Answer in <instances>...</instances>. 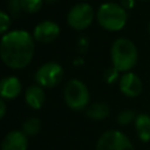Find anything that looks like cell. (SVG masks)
Returning <instances> with one entry per match:
<instances>
[{
	"label": "cell",
	"mask_w": 150,
	"mask_h": 150,
	"mask_svg": "<svg viewBox=\"0 0 150 150\" xmlns=\"http://www.w3.org/2000/svg\"><path fill=\"white\" fill-rule=\"evenodd\" d=\"M0 53L4 63L9 68H23L33 57L34 40L28 32L22 29L8 32L1 39Z\"/></svg>",
	"instance_id": "obj_1"
},
{
	"label": "cell",
	"mask_w": 150,
	"mask_h": 150,
	"mask_svg": "<svg viewBox=\"0 0 150 150\" xmlns=\"http://www.w3.org/2000/svg\"><path fill=\"white\" fill-rule=\"evenodd\" d=\"M137 49L132 41L125 38L117 39L111 46L112 67L118 71L130 70L137 62Z\"/></svg>",
	"instance_id": "obj_2"
},
{
	"label": "cell",
	"mask_w": 150,
	"mask_h": 150,
	"mask_svg": "<svg viewBox=\"0 0 150 150\" xmlns=\"http://www.w3.org/2000/svg\"><path fill=\"white\" fill-rule=\"evenodd\" d=\"M128 20V14L125 9L112 2L102 4L97 11L98 23L108 30H120L122 29Z\"/></svg>",
	"instance_id": "obj_3"
},
{
	"label": "cell",
	"mask_w": 150,
	"mask_h": 150,
	"mask_svg": "<svg viewBox=\"0 0 150 150\" xmlns=\"http://www.w3.org/2000/svg\"><path fill=\"white\" fill-rule=\"evenodd\" d=\"M63 96L66 104L74 110L83 109L89 102V91L87 86L82 81L75 79L67 82Z\"/></svg>",
	"instance_id": "obj_4"
},
{
	"label": "cell",
	"mask_w": 150,
	"mask_h": 150,
	"mask_svg": "<svg viewBox=\"0 0 150 150\" xmlns=\"http://www.w3.org/2000/svg\"><path fill=\"white\" fill-rule=\"evenodd\" d=\"M96 150H134V146L123 132L118 130H108L100 136Z\"/></svg>",
	"instance_id": "obj_5"
},
{
	"label": "cell",
	"mask_w": 150,
	"mask_h": 150,
	"mask_svg": "<svg viewBox=\"0 0 150 150\" xmlns=\"http://www.w3.org/2000/svg\"><path fill=\"white\" fill-rule=\"evenodd\" d=\"M94 19V9L90 5L86 2H80L71 7L67 15V21L69 26L74 29L82 30L87 28Z\"/></svg>",
	"instance_id": "obj_6"
},
{
	"label": "cell",
	"mask_w": 150,
	"mask_h": 150,
	"mask_svg": "<svg viewBox=\"0 0 150 150\" xmlns=\"http://www.w3.org/2000/svg\"><path fill=\"white\" fill-rule=\"evenodd\" d=\"M62 76H63V69L59 63L47 62L38 69L35 74V80L41 87L52 88L60 83Z\"/></svg>",
	"instance_id": "obj_7"
},
{
	"label": "cell",
	"mask_w": 150,
	"mask_h": 150,
	"mask_svg": "<svg viewBox=\"0 0 150 150\" xmlns=\"http://www.w3.org/2000/svg\"><path fill=\"white\" fill-rule=\"evenodd\" d=\"M60 34V27L53 21H43L40 22L35 28L33 36L39 42H52Z\"/></svg>",
	"instance_id": "obj_8"
},
{
	"label": "cell",
	"mask_w": 150,
	"mask_h": 150,
	"mask_svg": "<svg viewBox=\"0 0 150 150\" xmlns=\"http://www.w3.org/2000/svg\"><path fill=\"white\" fill-rule=\"evenodd\" d=\"M121 91L129 97H136L142 91V82L134 73H125L120 80Z\"/></svg>",
	"instance_id": "obj_9"
},
{
	"label": "cell",
	"mask_w": 150,
	"mask_h": 150,
	"mask_svg": "<svg viewBox=\"0 0 150 150\" xmlns=\"http://www.w3.org/2000/svg\"><path fill=\"white\" fill-rule=\"evenodd\" d=\"M27 136L22 131L13 130L4 137L1 150H27Z\"/></svg>",
	"instance_id": "obj_10"
},
{
	"label": "cell",
	"mask_w": 150,
	"mask_h": 150,
	"mask_svg": "<svg viewBox=\"0 0 150 150\" xmlns=\"http://www.w3.org/2000/svg\"><path fill=\"white\" fill-rule=\"evenodd\" d=\"M21 91V83L15 76H7L0 83V94L2 98H15Z\"/></svg>",
	"instance_id": "obj_11"
},
{
	"label": "cell",
	"mask_w": 150,
	"mask_h": 150,
	"mask_svg": "<svg viewBox=\"0 0 150 150\" xmlns=\"http://www.w3.org/2000/svg\"><path fill=\"white\" fill-rule=\"evenodd\" d=\"M25 98L30 108L40 109L45 101V91L41 88V86H30L26 90Z\"/></svg>",
	"instance_id": "obj_12"
},
{
	"label": "cell",
	"mask_w": 150,
	"mask_h": 150,
	"mask_svg": "<svg viewBox=\"0 0 150 150\" xmlns=\"http://www.w3.org/2000/svg\"><path fill=\"white\" fill-rule=\"evenodd\" d=\"M135 125L138 137L143 142L150 141V116L146 114H139L135 118Z\"/></svg>",
	"instance_id": "obj_13"
},
{
	"label": "cell",
	"mask_w": 150,
	"mask_h": 150,
	"mask_svg": "<svg viewBox=\"0 0 150 150\" xmlns=\"http://www.w3.org/2000/svg\"><path fill=\"white\" fill-rule=\"evenodd\" d=\"M109 115V107L105 103H94L87 109V116L91 120H103Z\"/></svg>",
	"instance_id": "obj_14"
},
{
	"label": "cell",
	"mask_w": 150,
	"mask_h": 150,
	"mask_svg": "<svg viewBox=\"0 0 150 150\" xmlns=\"http://www.w3.org/2000/svg\"><path fill=\"white\" fill-rule=\"evenodd\" d=\"M40 121L35 117H32V118H28L25 121L23 125H22V132L26 135V136H34L39 132L40 130Z\"/></svg>",
	"instance_id": "obj_15"
},
{
	"label": "cell",
	"mask_w": 150,
	"mask_h": 150,
	"mask_svg": "<svg viewBox=\"0 0 150 150\" xmlns=\"http://www.w3.org/2000/svg\"><path fill=\"white\" fill-rule=\"evenodd\" d=\"M20 1V6L22 8V11L27 12V13H36L41 6H42V2L43 0H19Z\"/></svg>",
	"instance_id": "obj_16"
},
{
	"label": "cell",
	"mask_w": 150,
	"mask_h": 150,
	"mask_svg": "<svg viewBox=\"0 0 150 150\" xmlns=\"http://www.w3.org/2000/svg\"><path fill=\"white\" fill-rule=\"evenodd\" d=\"M136 118L135 116V112L132 110H123L118 114L117 116V122L122 125H125V124H129L131 121H134Z\"/></svg>",
	"instance_id": "obj_17"
},
{
	"label": "cell",
	"mask_w": 150,
	"mask_h": 150,
	"mask_svg": "<svg viewBox=\"0 0 150 150\" xmlns=\"http://www.w3.org/2000/svg\"><path fill=\"white\" fill-rule=\"evenodd\" d=\"M11 25V18L7 13L5 12H1L0 13V32L2 34H6V30L8 29Z\"/></svg>",
	"instance_id": "obj_18"
},
{
	"label": "cell",
	"mask_w": 150,
	"mask_h": 150,
	"mask_svg": "<svg viewBox=\"0 0 150 150\" xmlns=\"http://www.w3.org/2000/svg\"><path fill=\"white\" fill-rule=\"evenodd\" d=\"M117 77H118V70L116 68H114V67L107 69L105 73H104V79L107 80L108 83H112Z\"/></svg>",
	"instance_id": "obj_19"
},
{
	"label": "cell",
	"mask_w": 150,
	"mask_h": 150,
	"mask_svg": "<svg viewBox=\"0 0 150 150\" xmlns=\"http://www.w3.org/2000/svg\"><path fill=\"white\" fill-rule=\"evenodd\" d=\"M21 6H20V1L19 0H11V2L8 4V11L13 14V15H18L21 11Z\"/></svg>",
	"instance_id": "obj_20"
},
{
	"label": "cell",
	"mask_w": 150,
	"mask_h": 150,
	"mask_svg": "<svg viewBox=\"0 0 150 150\" xmlns=\"http://www.w3.org/2000/svg\"><path fill=\"white\" fill-rule=\"evenodd\" d=\"M5 112H6V104H5V98H1V100H0V117H1V118L5 116Z\"/></svg>",
	"instance_id": "obj_21"
},
{
	"label": "cell",
	"mask_w": 150,
	"mask_h": 150,
	"mask_svg": "<svg viewBox=\"0 0 150 150\" xmlns=\"http://www.w3.org/2000/svg\"><path fill=\"white\" fill-rule=\"evenodd\" d=\"M122 7L125 8H132L134 7V0H122Z\"/></svg>",
	"instance_id": "obj_22"
},
{
	"label": "cell",
	"mask_w": 150,
	"mask_h": 150,
	"mask_svg": "<svg viewBox=\"0 0 150 150\" xmlns=\"http://www.w3.org/2000/svg\"><path fill=\"white\" fill-rule=\"evenodd\" d=\"M43 1H47V2H54V1H56V0H43Z\"/></svg>",
	"instance_id": "obj_23"
},
{
	"label": "cell",
	"mask_w": 150,
	"mask_h": 150,
	"mask_svg": "<svg viewBox=\"0 0 150 150\" xmlns=\"http://www.w3.org/2000/svg\"><path fill=\"white\" fill-rule=\"evenodd\" d=\"M149 32H150V22H149Z\"/></svg>",
	"instance_id": "obj_24"
},
{
	"label": "cell",
	"mask_w": 150,
	"mask_h": 150,
	"mask_svg": "<svg viewBox=\"0 0 150 150\" xmlns=\"http://www.w3.org/2000/svg\"><path fill=\"white\" fill-rule=\"evenodd\" d=\"M141 1H145V0H141Z\"/></svg>",
	"instance_id": "obj_25"
}]
</instances>
